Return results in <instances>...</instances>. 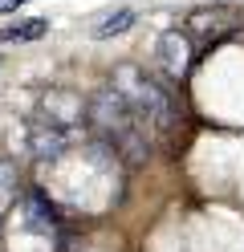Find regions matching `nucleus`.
Wrapping results in <instances>:
<instances>
[{
	"label": "nucleus",
	"instance_id": "obj_1",
	"mask_svg": "<svg viewBox=\"0 0 244 252\" xmlns=\"http://www.w3.org/2000/svg\"><path fill=\"white\" fill-rule=\"evenodd\" d=\"M86 118L94 122V130L106 138V143L126 155L130 163H142V159H151V138H146V122L135 114V110L126 106V98L114 86L106 90H98L94 98H90V110H86Z\"/></svg>",
	"mask_w": 244,
	"mask_h": 252
},
{
	"label": "nucleus",
	"instance_id": "obj_2",
	"mask_svg": "<svg viewBox=\"0 0 244 252\" xmlns=\"http://www.w3.org/2000/svg\"><path fill=\"white\" fill-rule=\"evenodd\" d=\"M114 90L126 98V106L146 122V126H159V130H171L179 122V102L167 86H159L146 69L139 65H118L114 69Z\"/></svg>",
	"mask_w": 244,
	"mask_h": 252
},
{
	"label": "nucleus",
	"instance_id": "obj_3",
	"mask_svg": "<svg viewBox=\"0 0 244 252\" xmlns=\"http://www.w3.org/2000/svg\"><path fill=\"white\" fill-rule=\"evenodd\" d=\"M41 110H45V122L70 130L73 122H81V114L90 110V102H81L77 94H70V90H49L45 98H41Z\"/></svg>",
	"mask_w": 244,
	"mask_h": 252
},
{
	"label": "nucleus",
	"instance_id": "obj_4",
	"mask_svg": "<svg viewBox=\"0 0 244 252\" xmlns=\"http://www.w3.org/2000/svg\"><path fill=\"white\" fill-rule=\"evenodd\" d=\"M70 143H73V130H65V126H53V122L29 126V155H37V159H57Z\"/></svg>",
	"mask_w": 244,
	"mask_h": 252
},
{
	"label": "nucleus",
	"instance_id": "obj_5",
	"mask_svg": "<svg viewBox=\"0 0 244 252\" xmlns=\"http://www.w3.org/2000/svg\"><path fill=\"white\" fill-rule=\"evenodd\" d=\"M159 57H163L167 77L179 82V77H187V69H191V41L179 33V29H167V33L159 37Z\"/></svg>",
	"mask_w": 244,
	"mask_h": 252
},
{
	"label": "nucleus",
	"instance_id": "obj_6",
	"mask_svg": "<svg viewBox=\"0 0 244 252\" xmlns=\"http://www.w3.org/2000/svg\"><path fill=\"white\" fill-rule=\"evenodd\" d=\"M139 21V12L135 8H114V12H106L102 21H98L94 29H90V37L94 41H106V37H118V33H126L130 25Z\"/></svg>",
	"mask_w": 244,
	"mask_h": 252
},
{
	"label": "nucleus",
	"instance_id": "obj_7",
	"mask_svg": "<svg viewBox=\"0 0 244 252\" xmlns=\"http://www.w3.org/2000/svg\"><path fill=\"white\" fill-rule=\"evenodd\" d=\"M45 33H49V21L45 17H29V21H16L8 29H0V41L4 45H12V41H41Z\"/></svg>",
	"mask_w": 244,
	"mask_h": 252
},
{
	"label": "nucleus",
	"instance_id": "obj_8",
	"mask_svg": "<svg viewBox=\"0 0 244 252\" xmlns=\"http://www.w3.org/2000/svg\"><path fill=\"white\" fill-rule=\"evenodd\" d=\"M16 203V163L0 159V208Z\"/></svg>",
	"mask_w": 244,
	"mask_h": 252
},
{
	"label": "nucleus",
	"instance_id": "obj_9",
	"mask_svg": "<svg viewBox=\"0 0 244 252\" xmlns=\"http://www.w3.org/2000/svg\"><path fill=\"white\" fill-rule=\"evenodd\" d=\"M21 4H25V0H0V12H16Z\"/></svg>",
	"mask_w": 244,
	"mask_h": 252
}]
</instances>
